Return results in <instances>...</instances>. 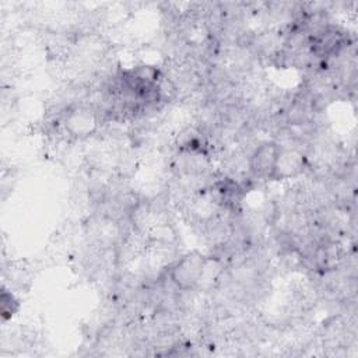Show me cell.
<instances>
[{
	"label": "cell",
	"instance_id": "6da1fadb",
	"mask_svg": "<svg viewBox=\"0 0 358 358\" xmlns=\"http://www.w3.org/2000/svg\"><path fill=\"white\" fill-rule=\"evenodd\" d=\"M207 259L199 252H190L180 259H178L169 267L171 281L182 291H189L200 284Z\"/></svg>",
	"mask_w": 358,
	"mask_h": 358
},
{
	"label": "cell",
	"instance_id": "7a4b0ae2",
	"mask_svg": "<svg viewBox=\"0 0 358 358\" xmlns=\"http://www.w3.org/2000/svg\"><path fill=\"white\" fill-rule=\"evenodd\" d=\"M281 145L275 141L260 143L249 157V169L257 178L273 179Z\"/></svg>",
	"mask_w": 358,
	"mask_h": 358
},
{
	"label": "cell",
	"instance_id": "3957f363",
	"mask_svg": "<svg viewBox=\"0 0 358 358\" xmlns=\"http://www.w3.org/2000/svg\"><path fill=\"white\" fill-rule=\"evenodd\" d=\"M305 158L295 150H285L281 147L277 166L273 179H288L299 175L303 171Z\"/></svg>",
	"mask_w": 358,
	"mask_h": 358
},
{
	"label": "cell",
	"instance_id": "277c9868",
	"mask_svg": "<svg viewBox=\"0 0 358 358\" xmlns=\"http://www.w3.org/2000/svg\"><path fill=\"white\" fill-rule=\"evenodd\" d=\"M96 119L87 108L71 109L66 116V127L74 136H88L95 130Z\"/></svg>",
	"mask_w": 358,
	"mask_h": 358
},
{
	"label": "cell",
	"instance_id": "5b68a950",
	"mask_svg": "<svg viewBox=\"0 0 358 358\" xmlns=\"http://www.w3.org/2000/svg\"><path fill=\"white\" fill-rule=\"evenodd\" d=\"M214 200L222 207H234L241 197V187L232 179H222L213 187Z\"/></svg>",
	"mask_w": 358,
	"mask_h": 358
},
{
	"label": "cell",
	"instance_id": "8992f818",
	"mask_svg": "<svg viewBox=\"0 0 358 358\" xmlns=\"http://www.w3.org/2000/svg\"><path fill=\"white\" fill-rule=\"evenodd\" d=\"M1 316H3V320H7L10 319L20 308V302L18 299L11 294V291H7L4 287H3V292H1Z\"/></svg>",
	"mask_w": 358,
	"mask_h": 358
}]
</instances>
